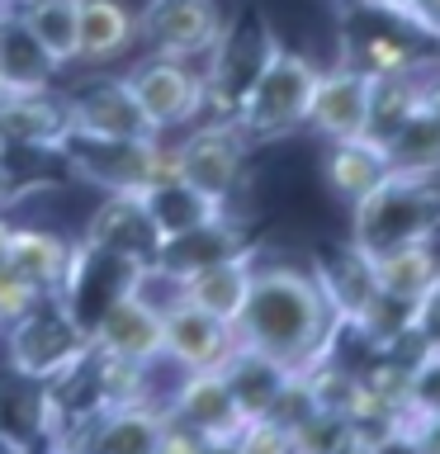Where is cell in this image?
Here are the masks:
<instances>
[{"label": "cell", "mask_w": 440, "mask_h": 454, "mask_svg": "<svg viewBox=\"0 0 440 454\" xmlns=\"http://www.w3.org/2000/svg\"><path fill=\"white\" fill-rule=\"evenodd\" d=\"M232 332H237V346L284 364L289 374H303V369L318 364V355L332 340L336 312L326 303V294L318 289V279L303 275V270L255 265L247 303H241Z\"/></svg>", "instance_id": "obj_1"}, {"label": "cell", "mask_w": 440, "mask_h": 454, "mask_svg": "<svg viewBox=\"0 0 440 454\" xmlns=\"http://www.w3.org/2000/svg\"><path fill=\"white\" fill-rule=\"evenodd\" d=\"M440 237V176L389 170L365 199L350 204V247L365 255Z\"/></svg>", "instance_id": "obj_2"}, {"label": "cell", "mask_w": 440, "mask_h": 454, "mask_svg": "<svg viewBox=\"0 0 440 454\" xmlns=\"http://www.w3.org/2000/svg\"><path fill=\"white\" fill-rule=\"evenodd\" d=\"M318 71H322V62H312L308 52L289 48V43H275V48H270L265 67L255 71V81H251V90L241 95V105L232 109V128L247 137V147L303 133Z\"/></svg>", "instance_id": "obj_3"}, {"label": "cell", "mask_w": 440, "mask_h": 454, "mask_svg": "<svg viewBox=\"0 0 440 454\" xmlns=\"http://www.w3.org/2000/svg\"><path fill=\"white\" fill-rule=\"evenodd\" d=\"M57 161L99 194H133L161 176H176L170 147L161 137H99L71 128L57 147Z\"/></svg>", "instance_id": "obj_4"}, {"label": "cell", "mask_w": 440, "mask_h": 454, "mask_svg": "<svg viewBox=\"0 0 440 454\" xmlns=\"http://www.w3.org/2000/svg\"><path fill=\"white\" fill-rule=\"evenodd\" d=\"M0 336H5V364L38 383H52L57 374H67L76 360L90 355V332L71 317L57 294H43L24 317L0 326Z\"/></svg>", "instance_id": "obj_5"}, {"label": "cell", "mask_w": 440, "mask_h": 454, "mask_svg": "<svg viewBox=\"0 0 440 454\" xmlns=\"http://www.w3.org/2000/svg\"><path fill=\"white\" fill-rule=\"evenodd\" d=\"M275 28L265 24V14L247 5L237 14V20H227L223 24V34L218 43L208 48L204 57V90H208V114L213 119H232V109L241 105V95L251 90V81H255V71L265 67V57L270 48H275Z\"/></svg>", "instance_id": "obj_6"}, {"label": "cell", "mask_w": 440, "mask_h": 454, "mask_svg": "<svg viewBox=\"0 0 440 454\" xmlns=\"http://www.w3.org/2000/svg\"><path fill=\"white\" fill-rule=\"evenodd\" d=\"M128 90L147 114L152 133L161 137L180 123H194L208 114V90H204V71L185 57H166V52H147L142 62L123 71Z\"/></svg>", "instance_id": "obj_7"}, {"label": "cell", "mask_w": 440, "mask_h": 454, "mask_svg": "<svg viewBox=\"0 0 440 454\" xmlns=\"http://www.w3.org/2000/svg\"><path fill=\"white\" fill-rule=\"evenodd\" d=\"M247 137L232 128V119H208L190 128L176 147H170V166L185 184H194L199 194L227 204L241 190V176H247Z\"/></svg>", "instance_id": "obj_8"}, {"label": "cell", "mask_w": 440, "mask_h": 454, "mask_svg": "<svg viewBox=\"0 0 440 454\" xmlns=\"http://www.w3.org/2000/svg\"><path fill=\"white\" fill-rule=\"evenodd\" d=\"M138 270H142V261H133V255L95 247V241H76V247H71V265H67V279H62V289H57V298H62L71 317L90 332V322L99 317V312H105L114 298H123L128 289H133Z\"/></svg>", "instance_id": "obj_9"}, {"label": "cell", "mask_w": 440, "mask_h": 454, "mask_svg": "<svg viewBox=\"0 0 440 454\" xmlns=\"http://www.w3.org/2000/svg\"><path fill=\"white\" fill-rule=\"evenodd\" d=\"M223 24H227V14L218 0H147L138 10V38L152 52L185 57V62L208 57Z\"/></svg>", "instance_id": "obj_10"}, {"label": "cell", "mask_w": 440, "mask_h": 454, "mask_svg": "<svg viewBox=\"0 0 440 454\" xmlns=\"http://www.w3.org/2000/svg\"><path fill=\"white\" fill-rule=\"evenodd\" d=\"M67 133H71L67 90L43 85V90H5L0 95V161L14 152L57 156Z\"/></svg>", "instance_id": "obj_11"}, {"label": "cell", "mask_w": 440, "mask_h": 454, "mask_svg": "<svg viewBox=\"0 0 440 454\" xmlns=\"http://www.w3.org/2000/svg\"><path fill=\"white\" fill-rule=\"evenodd\" d=\"M166 411L176 421H185L190 431L204 435L208 450H227L241 435V426L251 421L247 411H241V403L232 397V388H227L223 369H190V374H180Z\"/></svg>", "instance_id": "obj_12"}, {"label": "cell", "mask_w": 440, "mask_h": 454, "mask_svg": "<svg viewBox=\"0 0 440 454\" xmlns=\"http://www.w3.org/2000/svg\"><path fill=\"white\" fill-rule=\"evenodd\" d=\"M365 123H369V71L336 57L332 67L318 71L308 128L322 142H341V137H365Z\"/></svg>", "instance_id": "obj_13"}, {"label": "cell", "mask_w": 440, "mask_h": 454, "mask_svg": "<svg viewBox=\"0 0 440 454\" xmlns=\"http://www.w3.org/2000/svg\"><path fill=\"white\" fill-rule=\"evenodd\" d=\"M232 350H237L232 322L213 317V312L185 303V298L161 312V355L185 374L190 369H223Z\"/></svg>", "instance_id": "obj_14"}, {"label": "cell", "mask_w": 440, "mask_h": 454, "mask_svg": "<svg viewBox=\"0 0 440 454\" xmlns=\"http://www.w3.org/2000/svg\"><path fill=\"white\" fill-rule=\"evenodd\" d=\"M67 119L76 133H99V137H156L142 105L133 99L123 76H99L67 90Z\"/></svg>", "instance_id": "obj_15"}, {"label": "cell", "mask_w": 440, "mask_h": 454, "mask_svg": "<svg viewBox=\"0 0 440 454\" xmlns=\"http://www.w3.org/2000/svg\"><path fill=\"white\" fill-rule=\"evenodd\" d=\"M90 350L119 360H161V312L128 289L90 322Z\"/></svg>", "instance_id": "obj_16"}, {"label": "cell", "mask_w": 440, "mask_h": 454, "mask_svg": "<svg viewBox=\"0 0 440 454\" xmlns=\"http://www.w3.org/2000/svg\"><path fill=\"white\" fill-rule=\"evenodd\" d=\"M312 279H318V289L326 294V303H332L336 322L355 326L365 317V308L374 303V270H369V255L360 247H350V241H341V247L322 251L318 261H312Z\"/></svg>", "instance_id": "obj_17"}, {"label": "cell", "mask_w": 440, "mask_h": 454, "mask_svg": "<svg viewBox=\"0 0 440 454\" xmlns=\"http://www.w3.org/2000/svg\"><path fill=\"white\" fill-rule=\"evenodd\" d=\"M133 194H138V204H142V213H147V223H152V232H156V247L227 213V204L199 194L194 184H185L180 176H161V180L142 184V190H133Z\"/></svg>", "instance_id": "obj_18"}, {"label": "cell", "mask_w": 440, "mask_h": 454, "mask_svg": "<svg viewBox=\"0 0 440 454\" xmlns=\"http://www.w3.org/2000/svg\"><path fill=\"white\" fill-rule=\"evenodd\" d=\"M374 270V289L397 303H426L440 294V251L436 241H412V247H393L369 255Z\"/></svg>", "instance_id": "obj_19"}, {"label": "cell", "mask_w": 440, "mask_h": 454, "mask_svg": "<svg viewBox=\"0 0 440 454\" xmlns=\"http://www.w3.org/2000/svg\"><path fill=\"white\" fill-rule=\"evenodd\" d=\"M138 43V10L128 0H81L76 14V62L105 67Z\"/></svg>", "instance_id": "obj_20"}, {"label": "cell", "mask_w": 440, "mask_h": 454, "mask_svg": "<svg viewBox=\"0 0 440 454\" xmlns=\"http://www.w3.org/2000/svg\"><path fill=\"white\" fill-rule=\"evenodd\" d=\"M57 67L48 48L28 34V24L20 20L14 0L0 5V85L5 90H43V85L57 81Z\"/></svg>", "instance_id": "obj_21"}, {"label": "cell", "mask_w": 440, "mask_h": 454, "mask_svg": "<svg viewBox=\"0 0 440 454\" xmlns=\"http://www.w3.org/2000/svg\"><path fill=\"white\" fill-rule=\"evenodd\" d=\"M389 170H393L389 152L374 137H341V142H326V152H322V180L341 204L365 199Z\"/></svg>", "instance_id": "obj_22"}, {"label": "cell", "mask_w": 440, "mask_h": 454, "mask_svg": "<svg viewBox=\"0 0 440 454\" xmlns=\"http://www.w3.org/2000/svg\"><path fill=\"white\" fill-rule=\"evenodd\" d=\"M81 241L123 251V255H133V261H152L156 255V232H152L147 213L138 204V194H105L95 204V213L85 218Z\"/></svg>", "instance_id": "obj_23"}, {"label": "cell", "mask_w": 440, "mask_h": 454, "mask_svg": "<svg viewBox=\"0 0 440 454\" xmlns=\"http://www.w3.org/2000/svg\"><path fill=\"white\" fill-rule=\"evenodd\" d=\"M71 247L76 241L62 237L57 227H43V223H10V247H5V261L28 275L43 294H57L67 279V265H71Z\"/></svg>", "instance_id": "obj_24"}, {"label": "cell", "mask_w": 440, "mask_h": 454, "mask_svg": "<svg viewBox=\"0 0 440 454\" xmlns=\"http://www.w3.org/2000/svg\"><path fill=\"white\" fill-rule=\"evenodd\" d=\"M251 270H255V247L241 251V255H227V261L190 270V275H180L185 279V303L204 308L223 322H237L241 303H247V289H251Z\"/></svg>", "instance_id": "obj_25"}, {"label": "cell", "mask_w": 440, "mask_h": 454, "mask_svg": "<svg viewBox=\"0 0 440 454\" xmlns=\"http://www.w3.org/2000/svg\"><path fill=\"white\" fill-rule=\"evenodd\" d=\"M251 247H255V241L247 237V227H237L223 213V218H213L204 227H190V232L161 241L152 261L166 265V270H176V275H190V270H199V265L227 261V255H241V251H251Z\"/></svg>", "instance_id": "obj_26"}, {"label": "cell", "mask_w": 440, "mask_h": 454, "mask_svg": "<svg viewBox=\"0 0 440 454\" xmlns=\"http://www.w3.org/2000/svg\"><path fill=\"white\" fill-rule=\"evenodd\" d=\"M223 379H227V388H232V397L241 403L247 417H265V411H275L279 393L294 383V374L284 364L265 360V355H255L247 346H237L223 360Z\"/></svg>", "instance_id": "obj_27"}, {"label": "cell", "mask_w": 440, "mask_h": 454, "mask_svg": "<svg viewBox=\"0 0 440 454\" xmlns=\"http://www.w3.org/2000/svg\"><path fill=\"white\" fill-rule=\"evenodd\" d=\"M20 20L28 24L48 57L57 67H71L76 62V14H81V0H14Z\"/></svg>", "instance_id": "obj_28"}, {"label": "cell", "mask_w": 440, "mask_h": 454, "mask_svg": "<svg viewBox=\"0 0 440 454\" xmlns=\"http://www.w3.org/2000/svg\"><path fill=\"white\" fill-rule=\"evenodd\" d=\"M393 170H412V176H440V123L421 105L403 119V128L383 142Z\"/></svg>", "instance_id": "obj_29"}, {"label": "cell", "mask_w": 440, "mask_h": 454, "mask_svg": "<svg viewBox=\"0 0 440 454\" xmlns=\"http://www.w3.org/2000/svg\"><path fill=\"white\" fill-rule=\"evenodd\" d=\"M38 407H43V383L14 374L10 364L0 369V440L34 445L38 440Z\"/></svg>", "instance_id": "obj_30"}, {"label": "cell", "mask_w": 440, "mask_h": 454, "mask_svg": "<svg viewBox=\"0 0 440 454\" xmlns=\"http://www.w3.org/2000/svg\"><path fill=\"white\" fill-rule=\"evenodd\" d=\"M412 417H440V336L421 340L417 355H407V407Z\"/></svg>", "instance_id": "obj_31"}, {"label": "cell", "mask_w": 440, "mask_h": 454, "mask_svg": "<svg viewBox=\"0 0 440 454\" xmlns=\"http://www.w3.org/2000/svg\"><path fill=\"white\" fill-rule=\"evenodd\" d=\"M227 454H298V435L279 417H251L241 435L227 445Z\"/></svg>", "instance_id": "obj_32"}, {"label": "cell", "mask_w": 440, "mask_h": 454, "mask_svg": "<svg viewBox=\"0 0 440 454\" xmlns=\"http://www.w3.org/2000/svg\"><path fill=\"white\" fill-rule=\"evenodd\" d=\"M43 298V289L28 275H20L10 261H0V326L14 322V317H24L28 308H34Z\"/></svg>", "instance_id": "obj_33"}, {"label": "cell", "mask_w": 440, "mask_h": 454, "mask_svg": "<svg viewBox=\"0 0 440 454\" xmlns=\"http://www.w3.org/2000/svg\"><path fill=\"white\" fill-rule=\"evenodd\" d=\"M156 454H208V440L166 411V426H161V435H156Z\"/></svg>", "instance_id": "obj_34"}, {"label": "cell", "mask_w": 440, "mask_h": 454, "mask_svg": "<svg viewBox=\"0 0 440 454\" xmlns=\"http://www.w3.org/2000/svg\"><path fill=\"white\" fill-rule=\"evenodd\" d=\"M403 20L417 28L426 43H440V0H407Z\"/></svg>", "instance_id": "obj_35"}, {"label": "cell", "mask_w": 440, "mask_h": 454, "mask_svg": "<svg viewBox=\"0 0 440 454\" xmlns=\"http://www.w3.org/2000/svg\"><path fill=\"white\" fill-rule=\"evenodd\" d=\"M397 421L412 431L421 454H440V417H412V411H397Z\"/></svg>", "instance_id": "obj_36"}, {"label": "cell", "mask_w": 440, "mask_h": 454, "mask_svg": "<svg viewBox=\"0 0 440 454\" xmlns=\"http://www.w3.org/2000/svg\"><path fill=\"white\" fill-rule=\"evenodd\" d=\"M421 109H426V114H431V119L440 123V62H436L431 81H426V90H421Z\"/></svg>", "instance_id": "obj_37"}, {"label": "cell", "mask_w": 440, "mask_h": 454, "mask_svg": "<svg viewBox=\"0 0 440 454\" xmlns=\"http://www.w3.org/2000/svg\"><path fill=\"white\" fill-rule=\"evenodd\" d=\"M346 5H369V10H383V14H403L407 0H346Z\"/></svg>", "instance_id": "obj_38"}, {"label": "cell", "mask_w": 440, "mask_h": 454, "mask_svg": "<svg viewBox=\"0 0 440 454\" xmlns=\"http://www.w3.org/2000/svg\"><path fill=\"white\" fill-rule=\"evenodd\" d=\"M5 247H10V223L0 218V261H5Z\"/></svg>", "instance_id": "obj_39"}, {"label": "cell", "mask_w": 440, "mask_h": 454, "mask_svg": "<svg viewBox=\"0 0 440 454\" xmlns=\"http://www.w3.org/2000/svg\"><path fill=\"white\" fill-rule=\"evenodd\" d=\"M0 95H5V85H0Z\"/></svg>", "instance_id": "obj_40"}, {"label": "cell", "mask_w": 440, "mask_h": 454, "mask_svg": "<svg viewBox=\"0 0 440 454\" xmlns=\"http://www.w3.org/2000/svg\"><path fill=\"white\" fill-rule=\"evenodd\" d=\"M298 454H303V450H298Z\"/></svg>", "instance_id": "obj_41"}]
</instances>
